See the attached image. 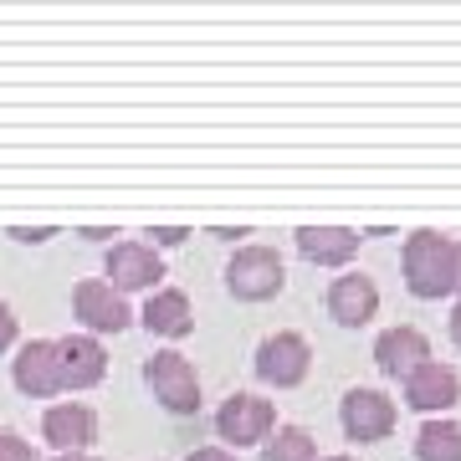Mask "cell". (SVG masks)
<instances>
[{
	"label": "cell",
	"instance_id": "cell-21",
	"mask_svg": "<svg viewBox=\"0 0 461 461\" xmlns=\"http://www.w3.org/2000/svg\"><path fill=\"white\" fill-rule=\"evenodd\" d=\"M16 344V313H11V303H0V354Z\"/></svg>",
	"mask_w": 461,
	"mask_h": 461
},
{
	"label": "cell",
	"instance_id": "cell-15",
	"mask_svg": "<svg viewBox=\"0 0 461 461\" xmlns=\"http://www.w3.org/2000/svg\"><path fill=\"white\" fill-rule=\"evenodd\" d=\"M359 241L364 236L348 226H303L297 230V251L313 267H348L354 251H359Z\"/></svg>",
	"mask_w": 461,
	"mask_h": 461
},
{
	"label": "cell",
	"instance_id": "cell-20",
	"mask_svg": "<svg viewBox=\"0 0 461 461\" xmlns=\"http://www.w3.org/2000/svg\"><path fill=\"white\" fill-rule=\"evenodd\" d=\"M149 236H154V251H159V247H180L185 236H195V230L190 226H154Z\"/></svg>",
	"mask_w": 461,
	"mask_h": 461
},
{
	"label": "cell",
	"instance_id": "cell-24",
	"mask_svg": "<svg viewBox=\"0 0 461 461\" xmlns=\"http://www.w3.org/2000/svg\"><path fill=\"white\" fill-rule=\"evenodd\" d=\"M51 461H98V456H93V451H57Z\"/></svg>",
	"mask_w": 461,
	"mask_h": 461
},
{
	"label": "cell",
	"instance_id": "cell-11",
	"mask_svg": "<svg viewBox=\"0 0 461 461\" xmlns=\"http://www.w3.org/2000/svg\"><path fill=\"white\" fill-rule=\"evenodd\" d=\"M72 313L83 318L93 333H123L129 329V303H123L103 277H87V282L72 287Z\"/></svg>",
	"mask_w": 461,
	"mask_h": 461
},
{
	"label": "cell",
	"instance_id": "cell-13",
	"mask_svg": "<svg viewBox=\"0 0 461 461\" xmlns=\"http://www.w3.org/2000/svg\"><path fill=\"white\" fill-rule=\"evenodd\" d=\"M329 313L333 323H344V329H364L369 318L379 313V287L369 272H344V277L329 282Z\"/></svg>",
	"mask_w": 461,
	"mask_h": 461
},
{
	"label": "cell",
	"instance_id": "cell-1",
	"mask_svg": "<svg viewBox=\"0 0 461 461\" xmlns=\"http://www.w3.org/2000/svg\"><path fill=\"white\" fill-rule=\"evenodd\" d=\"M400 267H405L411 297H420V303H436V297L456 293V241L441 236V230H415V236H405Z\"/></svg>",
	"mask_w": 461,
	"mask_h": 461
},
{
	"label": "cell",
	"instance_id": "cell-9",
	"mask_svg": "<svg viewBox=\"0 0 461 461\" xmlns=\"http://www.w3.org/2000/svg\"><path fill=\"white\" fill-rule=\"evenodd\" d=\"M400 384H405V405L420 411V415H446L461 400V375L441 359L420 364V369H415L411 379H400Z\"/></svg>",
	"mask_w": 461,
	"mask_h": 461
},
{
	"label": "cell",
	"instance_id": "cell-19",
	"mask_svg": "<svg viewBox=\"0 0 461 461\" xmlns=\"http://www.w3.org/2000/svg\"><path fill=\"white\" fill-rule=\"evenodd\" d=\"M0 461H36L32 441H21V436H11V430H0Z\"/></svg>",
	"mask_w": 461,
	"mask_h": 461
},
{
	"label": "cell",
	"instance_id": "cell-18",
	"mask_svg": "<svg viewBox=\"0 0 461 461\" xmlns=\"http://www.w3.org/2000/svg\"><path fill=\"white\" fill-rule=\"evenodd\" d=\"M262 446H267V461H318V441L303 426H277Z\"/></svg>",
	"mask_w": 461,
	"mask_h": 461
},
{
	"label": "cell",
	"instance_id": "cell-27",
	"mask_svg": "<svg viewBox=\"0 0 461 461\" xmlns=\"http://www.w3.org/2000/svg\"><path fill=\"white\" fill-rule=\"evenodd\" d=\"M318 461H354V456H318Z\"/></svg>",
	"mask_w": 461,
	"mask_h": 461
},
{
	"label": "cell",
	"instance_id": "cell-8",
	"mask_svg": "<svg viewBox=\"0 0 461 461\" xmlns=\"http://www.w3.org/2000/svg\"><path fill=\"white\" fill-rule=\"evenodd\" d=\"M11 379H16L21 395L32 400H47V395H62V369H57V339H32V344L16 348L11 359Z\"/></svg>",
	"mask_w": 461,
	"mask_h": 461
},
{
	"label": "cell",
	"instance_id": "cell-10",
	"mask_svg": "<svg viewBox=\"0 0 461 461\" xmlns=\"http://www.w3.org/2000/svg\"><path fill=\"white\" fill-rule=\"evenodd\" d=\"M375 364L379 375L411 379L420 364H430V339L420 329H411V323H395V329H384L375 339Z\"/></svg>",
	"mask_w": 461,
	"mask_h": 461
},
{
	"label": "cell",
	"instance_id": "cell-16",
	"mask_svg": "<svg viewBox=\"0 0 461 461\" xmlns=\"http://www.w3.org/2000/svg\"><path fill=\"white\" fill-rule=\"evenodd\" d=\"M144 329L159 333V339H185L195 329V313H190V297L180 287H154L144 303Z\"/></svg>",
	"mask_w": 461,
	"mask_h": 461
},
{
	"label": "cell",
	"instance_id": "cell-25",
	"mask_svg": "<svg viewBox=\"0 0 461 461\" xmlns=\"http://www.w3.org/2000/svg\"><path fill=\"white\" fill-rule=\"evenodd\" d=\"M451 344L461 348V303H456V313H451Z\"/></svg>",
	"mask_w": 461,
	"mask_h": 461
},
{
	"label": "cell",
	"instance_id": "cell-4",
	"mask_svg": "<svg viewBox=\"0 0 461 461\" xmlns=\"http://www.w3.org/2000/svg\"><path fill=\"white\" fill-rule=\"evenodd\" d=\"M308 369H313V348H308V339H303V333L277 329V333H267L262 344H257V379L277 384V390L303 384V379H308Z\"/></svg>",
	"mask_w": 461,
	"mask_h": 461
},
{
	"label": "cell",
	"instance_id": "cell-5",
	"mask_svg": "<svg viewBox=\"0 0 461 461\" xmlns=\"http://www.w3.org/2000/svg\"><path fill=\"white\" fill-rule=\"evenodd\" d=\"M400 411L395 400L384 395V390H364V384H354L344 400H339V426H344L348 441H384L390 430H395Z\"/></svg>",
	"mask_w": 461,
	"mask_h": 461
},
{
	"label": "cell",
	"instance_id": "cell-12",
	"mask_svg": "<svg viewBox=\"0 0 461 461\" xmlns=\"http://www.w3.org/2000/svg\"><path fill=\"white\" fill-rule=\"evenodd\" d=\"M57 369H62V390H93L108 375V354L93 333H67L57 339Z\"/></svg>",
	"mask_w": 461,
	"mask_h": 461
},
{
	"label": "cell",
	"instance_id": "cell-7",
	"mask_svg": "<svg viewBox=\"0 0 461 461\" xmlns=\"http://www.w3.org/2000/svg\"><path fill=\"white\" fill-rule=\"evenodd\" d=\"M159 277H165V262H159V251L149 247V241H118V247L108 251V287H113L118 297L144 293V287L154 293Z\"/></svg>",
	"mask_w": 461,
	"mask_h": 461
},
{
	"label": "cell",
	"instance_id": "cell-22",
	"mask_svg": "<svg viewBox=\"0 0 461 461\" xmlns=\"http://www.w3.org/2000/svg\"><path fill=\"white\" fill-rule=\"evenodd\" d=\"M185 461H241V456H230L226 446H200V451H190Z\"/></svg>",
	"mask_w": 461,
	"mask_h": 461
},
{
	"label": "cell",
	"instance_id": "cell-2",
	"mask_svg": "<svg viewBox=\"0 0 461 461\" xmlns=\"http://www.w3.org/2000/svg\"><path fill=\"white\" fill-rule=\"evenodd\" d=\"M144 384L154 390V400H159L169 415H195L200 411V375H195V364L185 359V354H175V348H159V354L144 364Z\"/></svg>",
	"mask_w": 461,
	"mask_h": 461
},
{
	"label": "cell",
	"instance_id": "cell-26",
	"mask_svg": "<svg viewBox=\"0 0 461 461\" xmlns=\"http://www.w3.org/2000/svg\"><path fill=\"white\" fill-rule=\"evenodd\" d=\"M456 287H461V241H456Z\"/></svg>",
	"mask_w": 461,
	"mask_h": 461
},
{
	"label": "cell",
	"instance_id": "cell-17",
	"mask_svg": "<svg viewBox=\"0 0 461 461\" xmlns=\"http://www.w3.org/2000/svg\"><path fill=\"white\" fill-rule=\"evenodd\" d=\"M415 461H461V426L446 415H430L415 430Z\"/></svg>",
	"mask_w": 461,
	"mask_h": 461
},
{
	"label": "cell",
	"instance_id": "cell-23",
	"mask_svg": "<svg viewBox=\"0 0 461 461\" xmlns=\"http://www.w3.org/2000/svg\"><path fill=\"white\" fill-rule=\"evenodd\" d=\"M11 236H16V241H47V236H57V230H51V226H36V230L16 226V230H11Z\"/></svg>",
	"mask_w": 461,
	"mask_h": 461
},
{
	"label": "cell",
	"instance_id": "cell-3",
	"mask_svg": "<svg viewBox=\"0 0 461 461\" xmlns=\"http://www.w3.org/2000/svg\"><path fill=\"white\" fill-rule=\"evenodd\" d=\"M226 287L241 303H267V297H277L287 287V267L272 247H241L226 262Z\"/></svg>",
	"mask_w": 461,
	"mask_h": 461
},
{
	"label": "cell",
	"instance_id": "cell-14",
	"mask_svg": "<svg viewBox=\"0 0 461 461\" xmlns=\"http://www.w3.org/2000/svg\"><path fill=\"white\" fill-rule=\"evenodd\" d=\"M41 436H47L57 451H87V446L98 441V415L93 405L83 400H62V405H51L41 415Z\"/></svg>",
	"mask_w": 461,
	"mask_h": 461
},
{
	"label": "cell",
	"instance_id": "cell-6",
	"mask_svg": "<svg viewBox=\"0 0 461 461\" xmlns=\"http://www.w3.org/2000/svg\"><path fill=\"white\" fill-rule=\"evenodd\" d=\"M277 430V405L262 395H230L215 411V436L230 446H262Z\"/></svg>",
	"mask_w": 461,
	"mask_h": 461
}]
</instances>
